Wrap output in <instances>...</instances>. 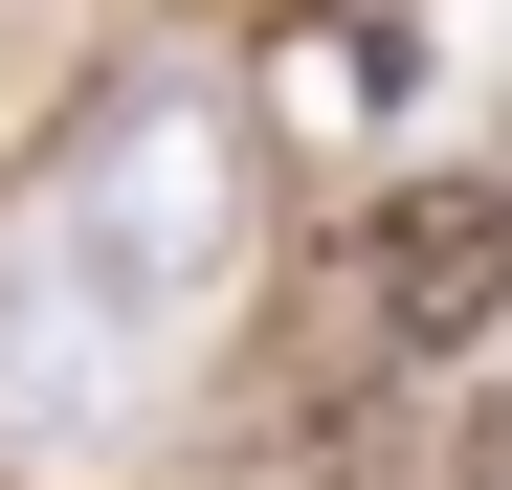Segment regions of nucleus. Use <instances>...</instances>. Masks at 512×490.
I'll list each match as a JSON object with an SVG mask.
<instances>
[{
    "mask_svg": "<svg viewBox=\"0 0 512 490\" xmlns=\"http://www.w3.org/2000/svg\"><path fill=\"white\" fill-rule=\"evenodd\" d=\"M245 290V112L201 90V67H156V90H112L90 134L45 156V201L0 223V424H90V401H134L156 357H201Z\"/></svg>",
    "mask_w": 512,
    "mask_h": 490,
    "instance_id": "f257e3e1",
    "label": "nucleus"
},
{
    "mask_svg": "<svg viewBox=\"0 0 512 490\" xmlns=\"http://www.w3.org/2000/svg\"><path fill=\"white\" fill-rule=\"evenodd\" d=\"M512 312V179H401L357 223V335L379 357H468Z\"/></svg>",
    "mask_w": 512,
    "mask_h": 490,
    "instance_id": "f03ea898",
    "label": "nucleus"
}]
</instances>
